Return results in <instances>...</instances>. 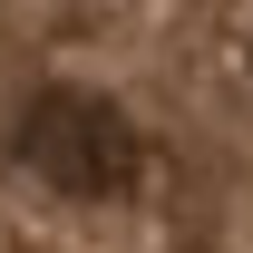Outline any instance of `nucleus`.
Listing matches in <instances>:
<instances>
[{
    "label": "nucleus",
    "mask_w": 253,
    "mask_h": 253,
    "mask_svg": "<svg viewBox=\"0 0 253 253\" xmlns=\"http://www.w3.org/2000/svg\"><path fill=\"white\" fill-rule=\"evenodd\" d=\"M0 253H253V10H0Z\"/></svg>",
    "instance_id": "nucleus-1"
}]
</instances>
